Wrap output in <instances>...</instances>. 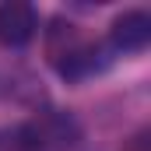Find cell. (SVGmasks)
Returning a JSON list of instances; mask_svg holds the SVG:
<instances>
[{
	"mask_svg": "<svg viewBox=\"0 0 151 151\" xmlns=\"http://www.w3.org/2000/svg\"><path fill=\"white\" fill-rule=\"evenodd\" d=\"M151 42V14L148 11H127L109 28V49L113 53H141Z\"/></svg>",
	"mask_w": 151,
	"mask_h": 151,
	"instance_id": "cell-3",
	"label": "cell"
},
{
	"mask_svg": "<svg viewBox=\"0 0 151 151\" xmlns=\"http://www.w3.org/2000/svg\"><path fill=\"white\" fill-rule=\"evenodd\" d=\"M53 60H56L60 77L81 81V77L99 74V70L109 67V46H102V42H70V46H67L63 53H56Z\"/></svg>",
	"mask_w": 151,
	"mask_h": 151,
	"instance_id": "cell-1",
	"label": "cell"
},
{
	"mask_svg": "<svg viewBox=\"0 0 151 151\" xmlns=\"http://www.w3.org/2000/svg\"><path fill=\"white\" fill-rule=\"evenodd\" d=\"M46 148H49V134L39 123H21V127L0 130V151H46Z\"/></svg>",
	"mask_w": 151,
	"mask_h": 151,
	"instance_id": "cell-4",
	"label": "cell"
},
{
	"mask_svg": "<svg viewBox=\"0 0 151 151\" xmlns=\"http://www.w3.org/2000/svg\"><path fill=\"white\" fill-rule=\"evenodd\" d=\"M39 32V14L28 0H4L0 4V42L11 49L28 46Z\"/></svg>",
	"mask_w": 151,
	"mask_h": 151,
	"instance_id": "cell-2",
	"label": "cell"
}]
</instances>
